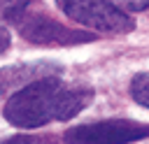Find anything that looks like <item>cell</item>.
Masks as SVG:
<instances>
[{
	"label": "cell",
	"instance_id": "1",
	"mask_svg": "<svg viewBox=\"0 0 149 144\" xmlns=\"http://www.w3.org/2000/svg\"><path fill=\"white\" fill-rule=\"evenodd\" d=\"M93 100L91 88H68L56 77L33 79L5 105V118L16 128H42L51 121L77 116Z\"/></svg>",
	"mask_w": 149,
	"mask_h": 144
},
{
	"label": "cell",
	"instance_id": "2",
	"mask_svg": "<svg viewBox=\"0 0 149 144\" xmlns=\"http://www.w3.org/2000/svg\"><path fill=\"white\" fill-rule=\"evenodd\" d=\"M147 135H149L147 123H137L128 118H109V121L74 125L63 135V139L65 144H130L144 139Z\"/></svg>",
	"mask_w": 149,
	"mask_h": 144
},
{
	"label": "cell",
	"instance_id": "3",
	"mask_svg": "<svg viewBox=\"0 0 149 144\" xmlns=\"http://www.w3.org/2000/svg\"><path fill=\"white\" fill-rule=\"evenodd\" d=\"M19 33L23 39L33 42V44H47V46H70V44H84V42H93V33H84V30H74L68 28L44 14H26L21 12L14 19Z\"/></svg>",
	"mask_w": 149,
	"mask_h": 144
},
{
	"label": "cell",
	"instance_id": "4",
	"mask_svg": "<svg viewBox=\"0 0 149 144\" xmlns=\"http://www.w3.org/2000/svg\"><path fill=\"white\" fill-rule=\"evenodd\" d=\"M58 7L72 19L93 30L102 33H128L135 28L133 19L112 2H86V0H61Z\"/></svg>",
	"mask_w": 149,
	"mask_h": 144
},
{
	"label": "cell",
	"instance_id": "5",
	"mask_svg": "<svg viewBox=\"0 0 149 144\" xmlns=\"http://www.w3.org/2000/svg\"><path fill=\"white\" fill-rule=\"evenodd\" d=\"M35 70L37 67H7V70H0V93H5L9 86L21 84L23 79H33L30 74Z\"/></svg>",
	"mask_w": 149,
	"mask_h": 144
},
{
	"label": "cell",
	"instance_id": "6",
	"mask_svg": "<svg viewBox=\"0 0 149 144\" xmlns=\"http://www.w3.org/2000/svg\"><path fill=\"white\" fill-rule=\"evenodd\" d=\"M130 95L137 100V105L149 107V74L147 72H140L130 81Z\"/></svg>",
	"mask_w": 149,
	"mask_h": 144
},
{
	"label": "cell",
	"instance_id": "7",
	"mask_svg": "<svg viewBox=\"0 0 149 144\" xmlns=\"http://www.w3.org/2000/svg\"><path fill=\"white\" fill-rule=\"evenodd\" d=\"M0 144H58L54 135H12Z\"/></svg>",
	"mask_w": 149,
	"mask_h": 144
},
{
	"label": "cell",
	"instance_id": "8",
	"mask_svg": "<svg viewBox=\"0 0 149 144\" xmlns=\"http://www.w3.org/2000/svg\"><path fill=\"white\" fill-rule=\"evenodd\" d=\"M7 46H9V33L5 28H0V53L7 51Z\"/></svg>",
	"mask_w": 149,
	"mask_h": 144
},
{
	"label": "cell",
	"instance_id": "9",
	"mask_svg": "<svg viewBox=\"0 0 149 144\" xmlns=\"http://www.w3.org/2000/svg\"><path fill=\"white\" fill-rule=\"evenodd\" d=\"M147 5H149L147 0H140V2H130L128 7H130V9H147Z\"/></svg>",
	"mask_w": 149,
	"mask_h": 144
}]
</instances>
